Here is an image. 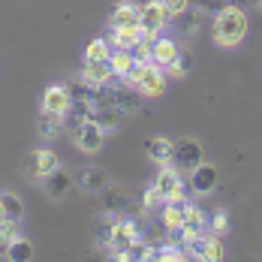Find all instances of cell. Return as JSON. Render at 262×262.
Here are the masks:
<instances>
[{
	"label": "cell",
	"instance_id": "1",
	"mask_svg": "<svg viewBox=\"0 0 262 262\" xmlns=\"http://www.w3.org/2000/svg\"><path fill=\"white\" fill-rule=\"evenodd\" d=\"M250 30V21H247V12L235 6V3H226L220 12H214V25H211V36L217 42V49H235L244 42Z\"/></svg>",
	"mask_w": 262,
	"mask_h": 262
},
{
	"label": "cell",
	"instance_id": "2",
	"mask_svg": "<svg viewBox=\"0 0 262 262\" xmlns=\"http://www.w3.org/2000/svg\"><path fill=\"white\" fill-rule=\"evenodd\" d=\"M127 81L145 100H160L166 94V70L160 63H154V60H139L133 67V73L127 76Z\"/></svg>",
	"mask_w": 262,
	"mask_h": 262
},
{
	"label": "cell",
	"instance_id": "3",
	"mask_svg": "<svg viewBox=\"0 0 262 262\" xmlns=\"http://www.w3.org/2000/svg\"><path fill=\"white\" fill-rule=\"evenodd\" d=\"M154 193L160 196V202H184V178H181V169H175L172 163L160 166L157 178H154Z\"/></svg>",
	"mask_w": 262,
	"mask_h": 262
},
{
	"label": "cell",
	"instance_id": "4",
	"mask_svg": "<svg viewBox=\"0 0 262 262\" xmlns=\"http://www.w3.org/2000/svg\"><path fill=\"white\" fill-rule=\"evenodd\" d=\"M205 226H208V217L202 214L199 205H184V217H181V226L175 229V244H193L196 238L205 235Z\"/></svg>",
	"mask_w": 262,
	"mask_h": 262
},
{
	"label": "cell",
	"instance_id": "5",
	"mask_svg": "<svg viewBox=\"0 0 262 262\" xmlns=\"http://www.w3.org/2000/svg\"><path fill=\"white\" fill-rule=\"evenodd\" d=\"M21 166H25L27 181H42L49 172H54V169L60 166V160H57V154H54L52 148H36V151H30V154L21 160Z\"/></svg>",
	"mask_w": 262,
	"mask_h": 262
},
{
	"label": "cell",
	"instance_id": "6",
	"mask_svg": "<svg viewBox=\"0 0 262 262\" xmlns=\"http://www.w3.org/2000/svg\"><path fill=\"white\" fill-rule=\"evenodd\" d=\"M205 160V151L196 139H178L172 142V166L181 172H193L199 163Z\"/></svg>",
	"mask_w": 262,
	"mask_h": 262
},
{
	"label": "cell",
	"instance_id": "7",
	"mask_svg": "<svg viewBox=\"0 0 262 262\" xmlns=\"http://www.w3.org/2000/svg\"><path fill=\"white\" fill-rule=\"evenodd\" d=\"M103 145H105V130L94 118L81 121L79 127H76V148H79L81 154H100Z\"/></svg>",
	"mask_w": 262,
	"mask_h": 262
},
{
	"label": "cell",
	"instance_id": "8",
	"mask_svg": "<svg viewBox=\"0 0 262 262\" xmlns=\"http://www.w3.org/2000/svg\"><path fill=\"white\" fill-rule=\"evenodd\" d=\"M169 9H166V3L163 0H148V3H142V12H139V25L145 33H154L160 36V30L169 25Z\"/></svg>",
	"mask_w": 262,
	"mask_h": 262
},
{
	"label": "cell",
	"instance_id": "9",
	"mask_svg": "<svg viewBox=\"0 0 262 262\" xmlns=\"http://www.w3.org/2000/svg\"><path fill=\"white\" fill-rule=\"evenodd\" d=\"M73 108V97H70V88L67 84H49L46 94H42V103H39V112H52V115H67Z\"/></svg>",
	"mask_w": 262,
	"mask_h": 262
},
{
	"label": "cell",
	"instance_id": "10",
	"mask_svg": "<svg viewBox=\"0 0 262 262\" xmlns=\"http://www.w3.org/2000/svg\"><path fill=\"white\" fill-rule=\"evenodd\" d=\"M39 184H42V190H46V196H49L52 202H60V199H67L70 190H73V175H70L63 166H57V169L49 172Z\"/></svg>",
	"mask_w": 262,
	"mask_h": 262
},
{
	"label": "cell",
	"instance_id": "11",
	"mask_svg": "<svg viewBox=\"0 0 262 262\" xmlns=\"http://www.w3.org/2000/svg\"><path fill=\"white\" fill-rule=\"evenodd\" d=\"M217 181H220L217 166H211V163H205V160L190 172V187H193L196 196H208V193H214V190H217Z\"/></svg>",
	"mask_w": 262,
	"mask_h": 262
},
{
	"label": "cell",
	"instance_id": "12",
	"mask_svg": "<svg viewBox=\"0 0 262 262\" xmlns=\"http://www.w3.org/2000/svg\"><path fill=\"white\" fill-rule=\"evenodd\" d=\"M196 247H193V253L199 256L202 262H217V259H223L226 256V247H223V235H202V238H196L193 241Z\"/></svg>",
	"mask_w": 262,
	"mask_h": 262
},
{
	"label": "cell",
	"instance_id": "13",
	"mask_svg": "<svg viewBox=\"0 0 262 262\" xmlns=\"http://www.w3.org/2000/svg\"><path fill=\"white\" fill-rule=\"evenodd\" d=\"M145 157L154 160L157 166L172 163V139H166V136H151V139H145Z\"/></svg>",
	"mask_w": 262,
	"mask_h": 262
},
{
	"label": "cell",
	"instance_id": "14",
	"mask_svg": "<svg viewBox=\"0 0 262 262\" xmlns=\"http://www.w3.org/2000/svg\"><path fill=\"white\" fill-rule=\"evenodd\" d=\"M139 39H142V25H121V27H112V46L115 49H127L133 52L136 46H139Z\"/></svg>",
	"mask_w": 262,
	"mask_h": 262
},
{
	"label": "cell",
	"instance_id": "15",
	"mask_svg": "<svg viewBox=\"0 0 262 262\" xmlns=\"http://www.w3.org/2000/svg\"><path fill=\"white\" fill-rule=\"evenodd\" d=\"M178 52H181V46L175 42V39H169V36H157L154 39V46H151V60L154 63H160L163 70L178 57Z\"/></svg>",
	"mask_w": 262,
	"mask_h": 262
},
{
	"label": "cell",
	"instance_id": "16",
	"mask_svg": "<svg viewBox=\"0 0 262 262\" xmlns=\"http://www.w3.org/2000/svg\"><path fill=\"white\" fill-rule=\"evenodd\" d=\"M175 18H178V33L184 39H193L199 33V27H202V6H187Z\"/></svg>",
	"mask_w": 262,
	"mask_h": 262
},
{
	"label": "cell",
	"instance_id": "17",
	"mask_svg": "<svg viewBox=\"0 0 262 262\" xmlns=\"http://www.w3.org/2000/svg\"><path fill=\"white\" fill-rule=\"evenodd\" d=\"M21 217H25V202H21V196H15V193H0V220L21 223Z\"/></svg>",
	"mask_w": 262,
	"mask_h": 262
},
{
	"label": "cell",
	"instance_id": "18",
	"mask_svg": "<svg viewBox=\"0 0 262 262\" xmlns=\"http://www.w3.org/2000/svg\"><path fill=\"white\" fill-rule=\"evenodd\" d=\"M139 12H142V6H136L133 0H121L115 9H112V15H108V21L112 27H121V25H139Z\"/></svg>",
	"mask_w": 262,
	"mask_h": 262
},
{
	"label": "cell",
	"instance_id": "19",
	"mask_svg": "<svg viewBox=\"0 0 262 262\" xmlns=\"http://www.w3.org/2000/svg\"><path fill=\"white\" fill-rule=\"evenodd\" d=\"M108 63H112V73H115L118 79L127 81V76L133 73V67L139 63V57H136L133 52H127V49H115L112 57H108Z\"/></svg>",
	"mask_w": 262,
	"mask_h": 262
},
{
	"label": "cell",
	"instance_id": "20",
	"mask_svg": "<svg viewBox=\"0 0 262 262\" xmlns=\"http://www.w3.org/2000/svg\"><path fill=\"white\" fill-rule=\"evenodd\" d=\"M108 184H112L108 175H105L103 169H97V166H91V169L81 175V190H88V193H103Z\"/></svg>",
	"mask_w": 262,
	"mask_h": 262
},
{
	"label": "cell",
	"instance_id": "21",
	"mask_svg": "<svg viewBox=\"0 0 262 262\" xmlns=\"http://www.w3.org/2000/svg\"><path fill=\"white\" fill-rule=\"evenodd\" d=\"M139 238V229H136V223L133 220H115V232H112V244H121V247H127Z\"/></svg>",
	"mask_w": 262,
	"mask_h": 262
},
{
	"label": "cell",
	"instance_id": "22",
	"mask_svg": "<svg viewBox=\"0 0 262 262\" xmlns=\"http://www.w3.org/2000/svg\"><path fill=\"white\" fill-rule=\"evenodd\" d=\"M190 70H193V54L187 52V49H181L178 57L166 67V76H172V79H187V76H190Z\"/></svg>",
	"mask_w": 262,
	"mask_h": 262
},
{
	"label": "cell",
	"instance_id": "23",
	"mask_svg": "<svg viewBox=\"0 0 262 262\" xmlns=\"http://www.w3.org/2000/svg\"><path fill=\"white\" fill-rule=\"evenodd\" d=\"M181 217H184V202H163L160 220H163V226H166L169 232H175V229L181 226Z\"/></svg>",
	"mask_w": 262,
	"mask_h": 262
},
{
	"label": "cell",
	"instance_id": "24",
	"mask_svg": "<svg viewBox=\"0 0 262 262\" xmlns=\"http://www.w3.org/2000/svg\"><path fill=\"white\" fill-rule=\"evenodd\" d=\"M112 57V42H105L103 36L91 39L88 49H84V60H108Z\"/></svg>",
	"mask_w": 262,
	"mask_h": 262
},
{
	"label": "cell",
	"instance_id": "25",
	"mask_svg": "<svg viewBox=\"0 0 262 262\" xmlns=\"http://www.w3.org/2000/svg\"><path fill=\"white\" fill-rule=\"evenodd\" d=\"M112 232H115V220L112 217H97L94 220V241L105 247V244H112Z\"/></svg>",
	"mask_w": 262,
	"mask_h": 262
},
{
	"label": "cell",
	"instance_id": "26",
	"mask_svg": "<svg viewBox=\"0 0 262 262\" xmlns=\"http://www.w3.org/2000/svg\"><path fill=\"white\" fill-rule=\"evenodd\" d=\"M6 259H9V262L33 259V244H30L27 238H15V241H12V247H9V253H6Z\"/></svg>",
	"mask_w": 262,
	"mask_h": 262
},
{
	"label": "cell",
	"instance_id": "27",
	"mask_svg": "<svg viewBox=\"0 0 262 262\" xmlns=\"http://www.w3.org/2000/svg\"><path fill=\"white\" fill-rule=\"evenodd\" d=\"M18 235V223H9V220H0V256H6L9 253V247H12V241Z\"/></svg>",
	"mask_w": 262,
	"mask_h": 262
},
{
	"label": "cell",
	"instance_id": "28",
	"mask_svg": "<svg viewBox=\"0 0 262 262\" xmlns=\"http://www.w3.org/2000/svg\"><path fill=\"white\" fill-rule=\"evenodd\" d=\"M36 130H39V136H46V139L57 136V133H60V115L39 112V124H36Z\"/></svg>",
	"mask_w": 262,
	"mask_h": 262
},
{
	"label": "cell",
	"instance_id": "29",
	"mask_svg": "<svg viewBox=\"0 0 262 262\" xmlns=\"http://www.w3.org/2000/svg\"><path fill=\"white\" fill-rule=\"evenodd\" d=\"M115 100H118V105H121V112H139L145 97L133 88V91H118V94H115Z\"/></svg>",
	"mask_w": 262,
	"mask_h": 262
},
{
	"label": "cell",
	"instance_id": "30",
	"mask_svg": "<svg viewBox=\"0 0 262 262\" xmlns=\"http://www.w3.org/2000/svg\"><path fill=\"white\" fill-rule=\"evenodd\" d=\"M94 121H97L105 133H112V130L121 127V112H115V108H112V112H94Z\"/></svg>",
	"mask_w": 262,
	"mask_h": 262
},
{
	"label": "cell",
	"instance_id": "31",
	"mask_svg": "<svg viewBox=\"0 0 262 262\" xmlns=\"http://www.w3.org/2000/svg\"><path fill=\"white\" fill-rule=\"evenodd\" d=\"M211 232H214V235H226V232H229V214L223 208L214 211V217H211Z\"/></svg>",
	"mask_w": 262,
	"mask_h": 262
},
{
	"label": "cell",
	"instance_id": "32",
	"mask_svg": "<svg viewBox=\"0 0 262 262\" xmlns=\"http://www.w3.org/2000/svg\"><path fill=\"white\" fill-rule=\"evenodd\" d=\"M157 259H163V262H181L184 253L178 250V247H163V250L157 253Z\"/></svg>",
	"mask_w": 262,
	"mask_h": 262
},
{
	"label": "cell",
	"instance_id": "33",
	"mask_svg": "<svg viewBox=\"0 0 262 262\" xmlns=\"http://www.w3.org/2000/svg\"><path fill=\"white\" fill-rule=\"evenodd\" d=\"M163 3H166V9H169V15H172V18H175V15H181L184 9L190 6V0H163Z\"/></svg>",
	"mask_w": 262,
	"mask_h": 262
},
{
	"label": "cell",
	"instance_id": "34",
	"mask_svg": "<svg viewBox=\"0 0 262 262\" xmlns=\"http://www.w3.org/2000/svg\"><path fill=\"white\" fill-rule=\"evenodd\" d=\"M226 3H229V0H202L199 6H202V9H214V12H220Z\"/></svg>",
	"mask_w": 262,
	"mask_h": 262
},
{
	"label": "cell",
	"instance_id": "35",
	"mask_svg": "<svg viewBox=\"0 0 262 262\" xmlns=\"http://www.w3.org/2000/svg\"><path fill=\"white\" fill-rule=\"evenodd\" d=\"M253 6H256V9H262V0H253Z\"/></svg>",
	"mask_w": 262,
	"mask_h": 262
}]
</instances>
